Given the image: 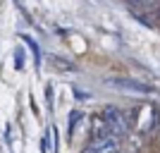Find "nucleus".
Returning <instances> with one entry per match:
<instances>
[{"mask_svg":"<svg viewBox=\"0 0 160 153\" xmlns=\"http://www.w3.org/2000/svg\"><path fill=\"white\" fill-rule=\"evenodd\" d=\"M120 151V136L115 134H100L84 148V153H117Z\"/></svg>","mask_w":160,"mask_h":153,"instance_id":"nucleus-1","label":"nucleus"},{"mask_svg":"<svg viewBox=\"0 0 160 153\" xmlns=\"http://www.w3.org/2000/svg\"><path fill=\"white\" fill-rule=\"evenodd\" d=\"M108 84H110V86H115V89H120V91L141 93V96H148V93L155 91V89L148 86V84H141V81H136V79H124V77H120V79H110Z\"/></svg>","mask_w":160,"mask_h":153,"instance_id":"nucleus-2","label":"nucleus"},{"mask_svg":"<svg viewBox=\"0 0 160 153\" xmlns=\"http://www.w3.org/2000/svg\"><path fill=\"white\" fill-rule=\"evenodd\" d=\"M143 115L139 117V132L141 134H148L155 129V122H158V115H155V108H141Z\"/></svg>","mask_w":160,"mask_h":153,"instance_id":"nucleus-3","label":"nucleus"},{"mask_svg":"<svg viewBox=\"0 0 160 153\" xmlns=\"http://www.w3.org/2000/svg\"><path fill=\"white\" fill-rule=\"evenodd\" d=\"M81 117H84V113H79V110H72L69 113V136L74 139V129H77V125L81 122Z\"/></svg>","mask_w":160,"mask_h":153,"instance_id":"nucleus-4","label":"nucleus"},{"mask_svg":"<svg viewBox=\"0 0 160 153\" xmlns=\"http://www.w3.org/2000/svg\"><path fill=\"white\" fill-rule=\"evenodd\" d=\"M14 67H17V69L22 67V50H17V53H14Z\"/></svg>","mask_w":160,"mask_h":153,"instance_id":"nucleus-5","label":"nucleus"},{"mask_svg":"<svg viewBox=\"0 0 160 153\" xmlns=\"http://www.w3.org/2000/svg\"><path fill=\"white\" fill-rule=\"evenodd\" d=\"M117 153H120V151H117Z\"/></svg>","mask_w":160,"mask_h":153,"instance_id":"nucleus-6","label":"nucleus"}]
</instances>
